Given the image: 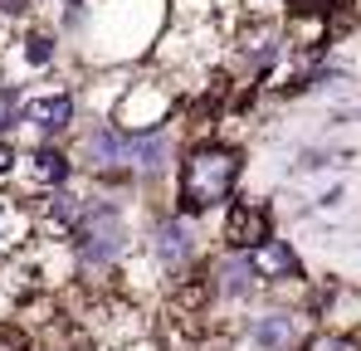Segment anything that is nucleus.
<instances>
[{"label": "nucleus", "mask_w": 361, "mask_h": 351, "mask_svg": "<svg viewBox=\"0 0 361 351\" xmlns=\"http://www.w3.org/2000/svg\"><path fill=\"white\" fill-rule=\"evenodd\" d=\"M244 176V147L240 142H220V137H200L195 147H185L176 166V215L200 220L220 205L235 200Z\"/></svg>", "instance_id": "1"}, {"label": "nucleus", "mask_w": 361, "mask_h": 351, "mask_svg": "<svg viewBox=\"0 0 361 351\" xmlns=\"http://www.w3.org/2000/svg\"><path fill=\"white\" fill-rule=\"evenodd\" d=\"M127 249H132L127 210H122L118 200H108V195L83 200V210L73 220V254H78V264L93 269V273H103V269H113V264L127 259Z\"/></svg>", "instance_id": "2"}, {"label": "nucleus", "mask_w": 361, "mask_h": 351, "mask_svg": "<svg viewBox=\"0 0 361 351\" xmlns=\"http://www.w3.org/2000/svg\"><path fill=\"white\" fill-rule=\"evenodd\" d=\"M307 327H312V317L302 307L274 302V307H264L244 322V337H249L254 351H298L307 342Z\"/></svg>", "instance_id": "3"}, {"label": "nucleus", "mask_w": 361, "mask_h": 351, "mask_svg": "<svg viewBox=\"0 0 361 351\" xmlns=\"http://www.w3.org/2000/svg\"><path fill=\"white\" fill-rule=\"evenodd\" d=\"M147 254H152V264L161 269V273H185L190 264H195V254H200V234H195V220H185V215H161L152 234H147Z\"/></svg>", "instance_id": "4"}, {"label": "nucleus", "mask_w": 361, "mask_h": 351, "mask_svg": "<svg viewBox=\"0 0 361 351\" xmlns=\"http://www.w3.org/2000/svg\"><path fill=\"white\" fill-rule=\"evenodd\" d=\"M264 239H274V210L264 200H230L225 210V225H220V244L225 249H259Z\"/></svg>", "instance_id": "5"}, {"label": "nucleus", "mask_w": 361, "mask_h": 351, "mask_svg": "<svg viewBox=\"0 0 361 351\" xmlns=\"http://www.w3.org/2000/svg\"><path fill=\"white\" fill-rule=\"evenodd\" d=\"M249 264H254V273H259V283H302L307 278V269H302L298 249L288 244V239H264L259 249H249Z\"/></svg>", "instance_id": "6"}, {"label": "nucleus", "mask_w": 361, "mask_h": 351, "mask_svg": "<svg viewBox=\"0 0 361 351\" xmlns=\"http://www.w3.org/2000/svg\"><path fill=\"white\" fill-rule=\"evenodd\" d=\"M25 122L39 137H59L73 122V93L63 88H44V93H25Z\"/></svg>", "instance_id": "7"}, {"label": "nucleus", "mask_w": 361, "mask_h": 351, "mask_svg": "<svg viewBox=\"0 0 361 351\" xmlns=\"http://www.w3.org/2000/svg\"><path fill=\"white\" fill-rule=\"evenodd\" d=\"M78 210H83V200H78L73 190L54 185V190H44L39 210H30V215H35V230H54V234H63V230H73Z\"/></svg>", "instance_id": "8"}, {"label": "nucleus", "mask_w": 361, "mask_h": 351, "mask_svg": "<svg viewBox=\"0 0 361 351\" xmlns=\"http://www.w3.org/2000/svg\"><path fill=\"white\" fill-rule=\"evenodd\" d=\"M352 0H283V25H332Z\"/></svg>", "instance_id": "9"}, {"label": "nucleus", "mask_w": 361, "mask_h": 351, "mask_svg": "<svg viewBox=\"0 0 361 351\" xmlns=\"http://www.w3.org/2000/svg\"><path fill=\"white\" fill-rule=\"evenodd\" d=\"M30 166H35V185H44V190H54V185H63V180H68V171H73V166H68V156H63L59 147H39V152H35V156H30Z\"/></svg>", "instance_id": "10"}, {"label": "nucleus", "mask_w": 361, "mask_h": 351, "mask_svg": "<svg viewBox=\"0 0 361 351\" xmlns=\"http://www.w3.org/2000/svg\"><path fill=\"white\" fill-rule=\"evenodd\" d=\"M30 230H35V215L20 210V205H5V200H0V254H10Z\"/></svg>", "instance_id": "11"}, {"label": "nucleus", "mask_w": 361, "mask_h": 351, "mask_svg": "<svg viewBox=\"0 0 361 351\" xmlns=\"http://www.w3.org/2000/svg\"><path fill=\"white\" fill-rule=\"evenodd\" d=\"M25 122V88H0V137H10Z\"/></svg>", "instance_id": "12"}, {"label": "nucleus", "mask_w": 361, "mask_h": 351, "mask_svg": "<svg viewBox=\"0 0 361 351\" xmlns=\"http://www.w3.org/2000/svg\"><path fill=\"white\" fill-rule=\"evenodd\" d=\"M54 49H59V39H54L49 30H30V35H25V58H30L35 68H44V63L54 58Z\"/></svg>", "instance_id": "13"}, {"label": "nucleus", "mask_w": 361, "mask_h": 351, "mask_svg": "<svg viewBox=\"0 0 361 351\" xmlns=\"http://www.w3.org/2000/svg\"><path fill=\"white\" fill-rule=\"evenodd\" d=\"M298 351H361V337L357 332H322V337H312Z\"/></svg>", "instance_id": "14"}, {"label": "nucleus", "mask_w": 361, "mask_h": 351, "mask_svg": "<svg viewBox=\"0 0 361 351\" xmlns=\"http://www.w3.org/2000/svg\"><path fill=\"white\" fill-rule=\"evenodd\" d=\"M15 166H20V152H15V142H5V137H0V180H5V176H15Z\"/></svg>", "instance_id": "15"}, {"label": "nucleus", "mask_w": 361, "mask_h": 351, "mask_svg": "<svg viewBox=\"0 0 361 351\" xmlns=\"http://www.w3.org/2000/svg\"><path fill=\"white\" fill-rule=\"evenodd\" d=\"M249 5H283V0H249Z\"/></svg>", "instance_id": "16"}]
</instances>
